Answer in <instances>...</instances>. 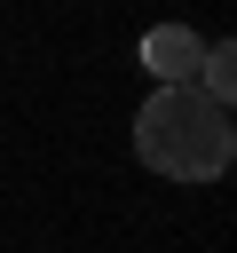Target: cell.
<instances>
[{"label": "cell", "mask_w": 237, "mask_h": 253, "mask_svg": "<svg viewBox=\"0 0 237 253\" xmlns=\"http://www.w3.org/2000/svg\"><path fill=\"white\" fill-rule=\"evenodd\" d=\"M134 158L166 182H221L229 158H237V126L221 103H205L198 87H158L142 111H134Z\"/></svg>", "instance_id": "6da1fadb"}, {"label": "cell", "mask_w": 237, "mask_h": 253, "mask_svg": "<svg viewBox=\"0 0 237 253\" xmlns=\"http://www.w3.org/2000/svg\"><path fill=\"white\" fill-rule=\"evenodd\" d=\"M142 63L158 87H198V63H205V40L190 24H150L142 32Z\"/></svg>", "instance_id": "7a4b0ae2"}, {"label": "cell", "mask_w": 237, "mask_h": 253, "mask_svg": "<svg viewBox=\"0 0 237 253\" xmlns=\"http://www.w3.org/2000/svg\"><path fill=\"white\" fill-rule=\"evenodd\" d=\"M198 95L229 111V95H237V47H229V40H205V63H198Z\"/></svg>", "instance_id": "3957f363"}]
</instances>
